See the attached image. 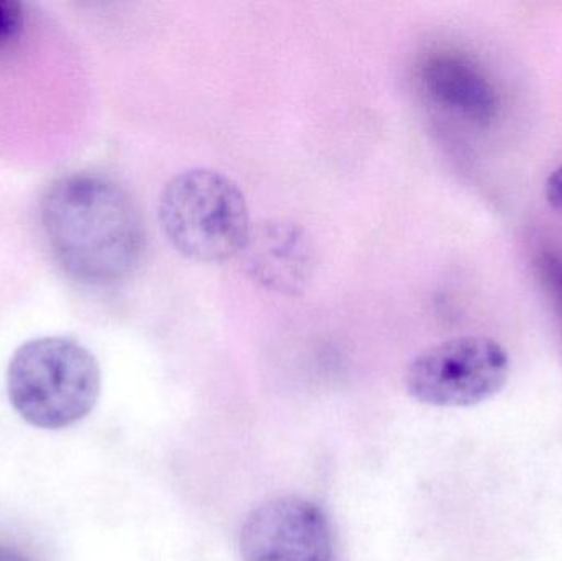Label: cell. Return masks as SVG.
<instances>
[{
    "instance_id": "1",
    "label": "cell",
    "mask_w": 562,
    "mask_h": 561,
    "mask_svg": "<svg viewBox=\"0 0 562 561\" xmlns=\"http://www.w3.org/2000/svg\"><path fill=\"white\" fill-rule=\"evenodd\" d=\"M38 216L53 259L82 285L124 282L144 260L147 236L140 211L111 178H59L43 194Z\"/></svg>"
},
{
    "instance_id": "2",
    "label": "cell",
    "mask_w": 562,
    "mask_h": 561,
    "mask_svg": "<svg viewBox=\"0 0 562 561\" xmlns=\"http://www.w3.org/2000/svg\"><path fill=\"white\" fill-rule=\"evenodd\" d=\"M7 394L16 414L42 430H63L85 420L101 394V369L75 339H32L13 352Z\"/></svg>"
},
{
    "instance_id": "3",
    "label": "cell",
    "mask_w": 562,
    "mask_h": 561,
    "mask_svg": "<svg viewBox=\"0 0 562 561\" xmlns=\"http://www.w3.org/2000/svg\"><path fill=\"white\" fill-rule=\"evenodd\" d=\"M158 221L168 243L188 260L223 263L239 257L252 231L239 184L213 168H190L165 184Z\"/></svg>"
},
{
    "instance_id": "4",
    "label": "cell",
    "mask_w": 562,
    "mask_h": 561,
    "mask_svg": "<svg viewBox=\"0 0 562 561\" xmlns=\"http://www.w3.org/2000/svg\"><path fill=\"white\" fill-rule=\"evenodd\" d=\"M510 378L504 346L487 336H459L419 352L405 372L415 401L432 407L462 408L491 401Z\"/></svg>"
},
{
    "instance_id": "5",
    "label": "cell",
    "mask_w": 562,
    "mask_h": 561,
    "mask_svg": "<svg viewBox=\"0 0 562 561\" xmlns=\"http://www.w3.org/2000/svg\"><path fill=\"white\" fill-rule=\"evenodd\" d=\"M243 561H340L323 507L301 496L263 501L244 520Z\"/></svg>"
},
{
    "instance_id": "6",
    "label": "cell",
    "mask_w": 562,
    "mask_h": 561,
    "mask_svg": "<svg viewBox=\"0 0 562 561\" xmlns=\"http://www.w3.org/2000/svg\"><path fill=\"white\" fill-rule=\"evenodd\" d=\"M239 257L254 282L281 295L304 292L314 272L313 243L303 227L290 221L252 226Z\"/></svg>"
},
{
    "instance_id": "7",
    "label": "cell",
    "mask_w": 562,
    "mask_h": 561,
    "mask_svg": "<svg viewBox=\"0 0 562 561\" xmlns=\"http://www.w3.org/2000/svg\"><path fill=\"white\" fill-rule=\"evenodd\" d=\"M423 91L438 108L475 124H488L497 114V94L487 76L469 59L438 55L422 68Z\"/></svg>"
},
{
    "instance_id": "8",
    "label": "cell",
    "mask_w": 562,
    "mask_h": 561,
    "mask_svg": "<svg viewBox=\"0 0 562 561\" xmlns=\"http://www.w3.org/2000/svg\"><path fill=\"white\" fill-rule=\"evenodd\" d=\"M25 10L15 0H0V49L9 48L22 35Z\"/></svg>"
},
{
    "instance_id": "9",
    "label": "cell",
    "mask_w": 562,
    "mask_h": 561,
    "mask_svg": "<svg viewBox=\"0 0 562 561\" xmlns=\"http://www.w3.org/2000/svg\"><path fill=\"white\" fill-rule=\"evenodd\" d=\"M544 197H547L548 204L562 214V165L548 177L547 184H544Z\"/></svg>"
},
{
    "instance_id": "10",
    "label": "cell",
    "mask_w": 562,
    "mask_h": 561,
    "mask_svg": "<svg viewBox=\"0 0 562 561\" xmlns=\"http://www.w3.org/2000/svg\"><path fill=\"white\" fill-rule=\"evenodd\" d=\"M0 561H30L22 553L16 550L9 549V547L0 546Z\"/></svg>"
}]
</instances>
